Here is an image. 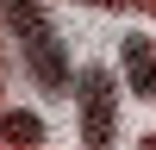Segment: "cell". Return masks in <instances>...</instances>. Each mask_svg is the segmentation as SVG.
<instances>
[{
    "label": "cell",
    "mask_w": 156,
    "mask_h": 150,
    "mask_svg": "<svg viewBox=\"0 0 156 150\" xmlns=\"http://www.w3.org/2000/svg\"><path fill=\"white\" fill-rule=\"evenodd\" d=\"M0 25H6L12 50H19L25 75H31L44 94H62L75 88V69H69V50H62V31L50 19L44 0H0Z\"/></svg>",
    "instance_id": "obj_1"
},
{
    "label": "cell",
    "mask_w": 156,
    "mask_h": 150,
    "mask_svg": "<svg viewBox=\"0 0 156 150\" xmlns=\"http://www.w3.org/2000/svg\"><path fill=\"white\" fill-rule=\"evenodd\" d=\"M119 69H125V88H131L137 100H156V38L131 31L119 44Z\"/></svg>",
    "instance_id": "obj_3"
},
{
    "label": "cell",
    "mask_w": 156,
    "mask_h": 150,
    "mask_svg": "<svg viewBox=\"0 0 156 150\" xmlns=\"http://www.w3.org/2000/svg\"><path fill=\"white\" fill-rule=\"evenodd\" d=\"M144 150H156V131H150V138H144Z\"/></svg>",
    "instance_id": "obj_6"
},
{
    "label": "cell",
    "mask_w": 156,
    "mask_h": 150,
    "mask_svg": "<svg viewBox=\"0 0 156 150\" xmlns=\"http://www.w3.org/2000/svg\"><path fill=\"white\" fill-rule=\"evenodd\" d=\"M81 6H131V12H156V0H81Z\"/></svg>",
    "instance_id": "obj_5"
},
{
    "label": "cell",
    "mask_w": 156,
    "mask_h": 150,
    "mask_svg": "<svg viewBox=\"0 0 156 150\" xmlns=\"http://www.w3.org/2000/svg\"><path fill=\"white\" fill-rule=\"evenodd\" d=\"M0 144H12V150H37V144H44V119H37V112H25V106H6V112H0Z\"/></svg>",
    "instance_id": "obj_4"
},
{
    "label": "cell",
    "mask_w": 156,
    "mask_h": 150,
    "mask_svg": "<svg viewBox=\"0 0 156 150\" xmlns=\"http://www.w3.org/2000/svg\"><path fill=\"white\" fill-rule=\"evenodd\" d=\"M75 94H81V150H112V131H119L112 69H106V62L75 69Z\"/></svg>",
    "instance_id": "obj_2"
}]
</instances>
